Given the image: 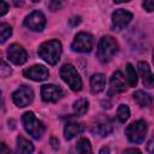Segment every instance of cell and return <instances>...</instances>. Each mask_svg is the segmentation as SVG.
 <instances>
[{"label":"cell","instance_id":"cell-1","mask_svg":"<svg viewBox=\"0 0 154 154\" xmlns=\"http://www.w3.org/2000/svg\"><path fill=\"white\" fill-rule=\"evenodd\" d=\"M61 52H63V47L60 41L58 40H49L43 42L37 51L40 58L43 59L49 65H55L59 61Z\"/></svg>","mask_w":154,"mask_h":154},{"label":"cell","instance_id":"cell-2","mask_svg":"<svg viewBox=\"0 0 154 154\" xmlns=\"http://www.w3.org/2000/svg\"><path fill=\"white\" fill-rule=\"evenodd\" d=\"M118 52V42L114 37L106 35L102 36L97 45L96 57L101 63H108Z\"/></svg>","mask_w":154,"mask_h":154},{"label":"cell","instance_id":"cell-3","mask_svg":"<svg viewBox=\"0 0 154 154\" xmlns=\"http://www.w3.org/2000/svg\"><path fill=\"white\" fill-rule=\"evenodd\" d=\"M22 123L23 126L25 129V131L34 138L38 140L42 137V135L45 134V125L43 123L36 118V116L34 114V112H25L22 116Z\"/></svg>","mask_w":154,"mask_h":154},{"label":"cell","instance_id":"cell-4","mask_svg":"<svg viewBox=\"0 0 154 154\" xmlns=\"http://www.w3.org/2000/svg\"><path fill=\"white\" fill-rule=\"evenodd\" d=\"M61 79L70 87L73 91H79L82 89V79L77 72V70L71 64H64L60 69Z\"/></svg>","mask_w":154,"mask_h":154},{"label":"cell","instance_id":"cell-5","mask_svg":"<svg viewBox=\"0 0 154 154\" xmlns=\"http://www.w3.org/2000/svg\"><path fill=\"white\" fill-rule=\"evenodd\" d=\"M125 135L131 143H135V144L142 143L147 135V123L142 119L131 123L125 129Z\"/></svg>","mask_w":154,"mask_h":154},{"label":"cell","instance_id":"cell-6","mask_svg":"<svg viewBox=\"0 0 154 154\" xmlns=\"http://www.w3.org/2000/svg\"><path fill=\"white\" fill-rule=\"evenodd\" d=\"M94 42L95 41L91 34L78 32L71 43V49L78 53H89L94 48Z\"/></svg>","mask_w":154,"mask_h":154},{"label":"cell","instance_id":"cell-7","mask_svg":"<svg viewBox=\"0 0 154 154\" xmlns=\"http://www.w3.org/2000/svg\"><path fill=\"white\" fill-rule=\"evenodd\" d=\"M12 100L16 106L18 107H26L29 106L32 100H34V91L28 85H22L19 87L13 94H12Z\"/></svg>","mask_w":154,"mask_h":154},{"label":"cell","instance_id":"cell-8","mask_svg":"<svg viewBox=\"0 0 154 154\" xmlns=\"http://www.w3.org/2000/svg\"><path fill=\"white\" fill-rule=\"evenodd\" d=\"M24 25L29 30H32V31H42L43 28H45V25H46V17L38 10L32 11L30 14H28L25 17Z\"/></svg>","mask_w":154,"mask_h":154},{"label":"cell","instance_id":"cell-9","mask_svg":"<svg viewBox=\"0 0 154 154\" xmlns=\"http://www.w3.org/2000/svg\"><path fill=\"white\" fill-rule=\"evenodd\" d=\"M64 95L60 87L55 84H43L41 87V97L45 102H57Z\"/></svg>","mask_w":154,"mask_h":154},{"label":"cell","instance_id":"cell-10","mask_svg":"<svg viewBox=\"0 0 154 154\" xmlns=\"http://www.w3.org/2000/svg\"><path fill=\"white\" fill-rule=\"evenodd\" d=\"M8 60L12 61L14 65H23L28 60L26 51L18 43H12L7 49Z\"/></svg>","mask_w":154,"mask_h":154},{"label":"cell","instance_id":"cell-11","mask_svg":"<svg viewBox=\"0 0 154 154\" xmlns=\"http://www.w3.org/2000/svg\"><path fill=\"white\" fill-rule=\"evenodd\" d=\"M132 19V13L125 10H117L112 14V28L114 31H120L124 29Z\"/></svg>","mask_w":154,"mask_h":154},{"label":"cell","instance_id":"cell-12","mask_svg":"<svg viewBox=\"0 0 154 154\" xmlns=\"http://www.w3.org/2000/svg\"><path fill=\"white\" fill-rule=\"evenodd\" d=\"M125 89H126V82H125L123 73L120 71H116L111 77L109 88H108L107 94L109 96H113V95H117V94L125 91Z\"/></svg>","mask_w":154,"mask_h":154},{"label":"cell","instance_id":"cell-13","mask_svg":"<svg viewBox=\"0 0 154 154\" xmlns=\"http://www.w3.org/2000/svg\"><path fill=\"white\" fill-rule=\"evenodd\" d=\"M23 75H24V77H26L31 81L41 82V81H45L48 78L49 72H48L47 67H45L43 65H32V66L25 69L23 71Z\"/></svg>","mask_w":154,"mask_h":154},{"label":"cell","instance_id":"cell-14","mask_svg":"<svg viewBox=\"0 0 154 154\" xmlns=\"http://www.w3.org/2000/svg\"><path fill=\"white\" fill-rule=\"evenodd\" d=\"M137 70H138V73L142 78V82H143L144 87L152 88L153 84H154V77H153V73H152V70H150L149 65L146 61H140L137 64Z\"/></svg>","mask_w":154,"mask_h":154},{"label":"cell","instance_id":"cell-15","mask_svg":"<svg viewBox=\"0 0 154 154\" xmlns=\"http://www.w3.org/2000/svg\"><path fill=\"white\" fill-rule=\"evenodd\" d=\"M83 131V126L82 124L75 122V120H70L65 124L64 128V137L65 140H72L73 137H76L77 135H79Z\"/></svg>","mask_w":154,"mask_h":154},{"label":"cell","instance_id":"cell-16","mask_svg":"<svg viewBox=\"0 0 154 154\" xmlns=\"http://www.w3.org/2000/svg\"><path fill=\"white\" fill-rule=\"evenodd\" d=\"M106 87V77L102 73H95L90 78V90L93 94L101 93Z\"/></svg>","mask_w":154,"mask_h":154},{"label":"cell","instance_id":"cell-17","mask_svg":"<svg viewBox=\"0 0 154 154\" xmlns=\"http://www.w3.org/2000/svg\"><path fill=\"white\" fill-rule=\"evenodd\" d=\"M32 152H34V144L25 137L18 136L14 154H31Z\"/></svg>","mask_w":154,"mask_h":154},{"label":"cell","instance_id":"cell-18","mask_svg":"<svg viewBox=\"0 0 154 154\" xmlns=\"http://www.w3.org/2000/svg\"><path fill=\"white\" fill-rule=\"evenodd\" d=\"M132 97H134L135 102H136L137 105H140L141 107H149V106L152 105V102H153L152 96H150L148 93L143 91V90H136V91L134 93Z\"/></svg>","mask_w":154,"mask_h":154},{"label":"cell","instance_id":"cell-19","mask_svg":"<svg viewBox=\"0 0 154 154\" xmlns=\"http://www.w3.org/2000/svg\"><path fill=\"white\" fill-rule=\"evenodd\" d=\"M113 130V126H112V123L106 119V120H100L96 125H95V132H97L100 136L105 137V136H108Z\"/></svg>","mask_w":154,"mask_h":154},{"label":"cell","instance_id":"cell-20","mask_svg":"<svg viewBox=\"0 0 154 154\" xmlns=\"http://www.w3.org/2000/svg\"><path fill=\"white\" fill-rule=\"evenodd\" d=\"M77 152L78 154H93V149H91V144L90 141L87 137H82L78 140L77 142Z\"/></svg>","mask_w":154,"mask_h":154},{"label":"cell","instance_id":"cell-21","mask_svg":"<svg viewBox=\"0 0 154 154\" xmlns=\"http://www.w3.org/2000/svg\"><path fill=\"white\" fill-rule=\"evenodd\" d=\"M89 108V101L87 99H78L73 102V111L77 116H84Z\"/></svg>","mask_w":154,"mask_h":154},{"label":"cell","instance_id":"cell-22","mask_svg":"<svg viewBox=\"0 0 154 154\" xmlns=\"http://www.w3.org/2000/svg\"><path fill=\"white\" fill-rule=\"evenodd\" d=\"M12 35V28L7 23H0V43H5Z\"/></svg>","mask_w":154,"mask_h":154},{"label":"cell","instance_id":"cell-23","mask_svg":"<svg viewBox=\"0 0 154 154\" xmlns=\"http://www.w3.org/2000/svg\"><path fill=\"white\" fill-rule=\"evenodd\" d=\"M130 117V109L126 105H119L117 108V118L120 123H125Z\"/></svg>","mask_w":154,"mask_h":154},{"label":"cell","instance_id":"cell-24","mask_svg":"<svg viewBox=\"0 0 154 154\" xmlns=\"http://www.w3.org/2000/svg\"><path fill=\"white\" fill-rule=\"evenodd\" d=\"M126 76H128V83L130 87H135L137 84V73L135 71V67L131 64L126 65Z\"/></svg>","mask_w":154,"mask_h":154},{"label":"cell","instance_id":"cell-25","mask_svg":"<svg viewBox=\"0 0 154 154\" xmlns=\"http://www.w3.org/2000/svg\"><path fill=\"white\" fill-rule=\"evenodd\" d=\"M11 73H12V70H11L10 65L2 59V55H1V52H0V78L7 77Z\"/></svg>","mask_w":154,"mask_h":154},{"label":"cell","instance_id":"cell-26","mask_svg":"<svg viewBox=\"0 0 154 154\" xmlns=\"http://www.w3.org/2000/svg\"><path fill=\"white\" fill-rule=\"evenodd\" d=\"M47 6H48V8H49L51 11H58V10H60V8L64 6V2L53 0V1H49V2L47 4Z\"/></svg>","mask_w":154,"mask_h":154},{"label":"cell","instance_id":"cell-27","mask_svg":"<svg viewBox=\"0 0 154 154\" xmlns=\"http://www.w3.org/2000/svg\"><path fill=\"white\" fill-rule=\"evenodd\" d=\"M142 6H143V8H144L147 12H153V10H154V1L147 0V1H144V2L142 4Z\"/></svg>","mask_w":154,"mask_h":154},{"label":"cell","instance_id":"cell-28","mask_svg":"<svg viewBox=\"0 0 154 154\" xmlns=\"http://www.w3.org/2000/svg\"><path fill=\"white\" fill-rule=\"evenodd\" d=\"M7 11H8V5H7V2L0 1V17L4 16V14H6Z\"/></svg>","mask_w":154,"mask_h":154},{"label":"cell","instance_id":"cell-29","mask_svg":"<svg viewBox=\"0 0 154 154\" xmlns=\"http://www.w3.org/2000/svg\"><path fill=\"white\" fill-rule=\"evenodd\" d=\"M81 23V17H72L71 19H69V24L71 26H76Z\"/></svg>","mask_w":154,"mask_h":154},{"label":"cell","instance_id":"cell-30","mask_svg":"<svg viewBox=\"0 0 154 154\" xmlns=\"http://www.w3.org/2000/svg\"><path fill=\"white\" fill-rule=\"evenodd\" d=\"M0 154H10V148L4 142H0Z\"/></svg>","mask_w":154,"mask_h":154},{"label":"cell","instance_id":"cell-31","mask_svg":"<svg viewBox=\"0 0 154 154\" xmlns=\"http://www.w3.org/2000/svg\"><path fill=\"white\" fill-rule=\"evenodd\" d=\"M123 154H142V152L137 148H128V149L124 150Z\"/></svg>","mask_w":154,"mask_h":154},{"label":"cell","instance_id":"cell-32","mask_svg":"<svg viewBox=\"0 0 154 154\" xmlns=\"http://www.w3.org/2000/svg\"><path fill=\"white\" fill-rule=\"evenodd\" d=\"M51 144H52V148L57 150L59 148V141H58V138L57 137H52L51 138Z\"/></svg>","mask_w":154,"mask_h":154},{"label":"cell","instance_id":"cell-33","mask_svg":"<svg viewBox=\"0 0 154 154\" xmlns=\"http://www.w3.org/2000/svg\"><path fill=\"white\" fill-rule=\"evenodd\" d=\"M99 154H109V149L107 147H102L99 152Z\"/></svg>","mask_w":154,"mask_h":154},{"label":"cell","instance_id":"cell-34","mask_svg":"<svg viewBox=\"0 0 154 154\" xmlns=\"http://www.w3.org/2000/svg\"><path fill=\"white\" fill-rule=\"evenodd\" d=\"M152 144H153V141H149V143H148V150L152 153Z\"/></svg>","mask_w":154,"mask_h":154},{"label":"cell","instance_id":"cell-35","mask_svg":"<svg viewBox=\"0 0 154 154\" xmlns=\"http://www.w3.org/2000/svg\"><path fill=\"white\" fill-rule=\"evenodd\" d=\"M13 4H14L16 6H22V5H23V1H19V2H17V1H14Z\"/></svg>","mask_w":154,"mask_h":154},{"label":"cell","instance_id":"cell-36","mask_svg":"<svg viewBox=\"0 0 154 154\" xmlns=\"http://www.w3.org/2000/svg\"><path fill=\"white\" fill-rule=\"evenodd\" d=\"M1 105H2V93L0 90V107H1Z\"/></svg>","mask_w":154,"mask_h":154}]
</instances>
